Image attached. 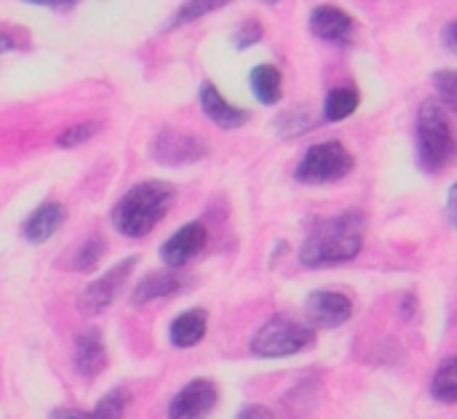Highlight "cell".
<instances>
[{
	"label": "cell",
	"mask_w": 457,
	"mask_h": 419,
	"mask_svg": "<svg viewBox=\"0 0 457 419\" xmlns=\"http://www.w3.org/2000/svg\"><path fill=\"white\" fill-rule=\"evenodd\" d=\"M19 45H27V35L21 29H0V53L11 51V48H19Z\"/></svg>",
	"instance_id": "obj_26"
},
{
	"label": "cell",
	"mask_w": 457,
	"mask_h": 419,
	"mask_svg": "<svg viewBox=\"0 0 457 419\" xmlns=\"http://www.w3.org/2000/svg\"><path fill=\"white\" fill-rule=\"evenodd\" d=\"M431 396L442 404H457V356L445 361L431 380Z\"/></svg>",
	"instance_id": "obj_19"
},
{
	"label": "cell",
	"mask_w": 457,
	"mask_h": 419,
	"mask_svg": "<svg viewBox=\"0 0 457 419\" xmlns=\"http://www.w3.org/2000/svg\"><path fill=\"white\" fill-rule=\"evenodd\" d=\"M367 217L359 209L340 211L311 227L300 246V262L305 267H332L359 257L364 246Z\"/></svg>",
	"instance_id": "obj_1"
},
{
	"label": "cell",
	"mask_w": 457,
	"mask_h": 419,
	"mask_svg": "<svg viewBox=\"0 0 457 419\" xmlns=\"http://www.w3.org/2000/svg\"><path fill=\"white\" fill-rule=\"evenodd\" d=\"M209 329V313L204 308H193L182 316H177L169 326V342L179 350L198 345L206 337Z\"/></svg>",
	"instance_id": "obj_16"
},
{
	"label": "cell",
	"mask_w": 457,
	"mask_h": 419,
	"mask_svg": "<svg viewBox=\"0 0 457 419\" xmlns=\"http://www.w3.org/2000/svg\"><path fill=\"white\" fill-rule=\"evenodd\" d=\"M434 91L442 104L457 110V70H439L434 72Z\"/></svg>",
	"instance_id": "obj_23"
},
{
	"label": "cell",
	"mask_w": 457,
	"mask_h": 419,
	"mask_svg": "<svg viewBox=\"0 0 457 419\" xmlns=\"http://www.w3.org/2000/svg\"><path fill=\"white\" fill-rule=\"evenodd\" d=\"M447 209H450V219H453V225H455L457 230V182L447 193Z\"/></svg>",
	"instance_id": "obj_30"
},
{
	"label": "cell",
	"mask_w": 457,
	"mask_h": 419,
	"mask_svg": "<svg viewBox=\"0 0 457 419\" xmlns=\"http://www.w3.org/2000/svg\"><path fill=\"white\" fill-rule=\"evenodd\" d=\"M48 419H96L88 412H78V409H54Z\"/></svg>",
	"instance_id": "obj_29"
},
{
	"label": "cell",
	"mask_w": 457,
	"mask_h": 419,
	"mask_svg": "<svg viewBox=\"0 0 457 419\" xmlns=\"http://www.w3.org/2000/svg\"><path fill=\"white\" fill-rule=\"evenodd\" d=\"M150 152H153V160L161 166H190L209 155V144L193 131L163 128L153 139Z\"/></svg>",
	"instance_id": "obj_6"
},
{
	"label": "cell",
	"mask_w": 457,
	"mask_h": 419,
	"mask_svg": "<svg viewBox=\"0 0 457 419\" xmlns=\"http://www.w3.org/2000/svg\"><path fill=\"white\" fill-rule=\"evenodd\" d=\"M64 217H67L64 206H62L59 201H48V203L37 206V209L27 217L21 233H24V238H27L29 243H43V241H48V238L62 227Z\"/></svg>",
	"instance_id": "obj_15"
},
{
	"label": "cell",
	"mask_w": 457,
	"mask_h": 419,
	"mask_svg": "<svg viewBox=\"0 0 457 419\" xmlns=\"http://www.w3.org/2000/svg\"><path fill=\"white\" fill-rule=\"evenodd\" d=\"M198 104H201L204 115L214 126H220V128H241L244 123H249V112L241 110V107H236V104H230L212 80H204L201 83V88H198Z\"/></svg>",
	"instance_id": "obj_12"
},
{
	"label": "cell",
	"mask_w": 457,
	"mask_h": 419,
	"mask_svg": "<svg viewBox=\"0 0 457 419\" xmlns=\"http://www.w3.org/2000/svg\"><path fill=\"white\" fill-rule=\"evenodd\" d=\"M236 419H276L273 417V412L268 409V407H262V404H249V407H244Z\"/></svg>",
	"instance_id": "obj_27"
},
{
	"label": "cell",
	"mask_w": 457,
	"mask_h": 419,
	"mask_svg": "<svg viewBox=\"0 0 457 419\" xmlns=\"http://www.w3.org/2000/svg\"><path fill=\"white\" fill-rule=\"evenodd\" d=\"M313 345H316V332L308 324H300L289 316H273L252 334L249 350L257 358H287Z\"/></svg>",
	"instance_id": "obj_4"
},
{
	"label": "cell",
	"mask_w": 457,
	"mask_h": 419,
	"mask_svg": "<svg viewBox=\"0 0 457 419\" xmlns=\"http://www.w3.org/2000/svg\"><path fill=\"white\" fill-rule=\"evenodd\" d=\"M262 24L257 21V19H244L236 29H233V35H230V43L238 48V51H246V48H252V45H257L260 40H262Z\"/></svg>",
	"instance_id": "obj_24"
},
{
	"label": "cell",
	"mask_w": 457,
	"mask_h": 419,
	"mask_svg": "<svg viewBox=\"0 0 457 419\" xmlns=\"http://www.w3.org/2000/svg\"><path fill=\"white\" fill-rule=\"evenodd\" d=\"M177 198L174 185L150 179L134 185L112 209V227L126 238H145L169 214Z\"/></svg>",
	"instance_id": "obj_2"
},
{
	"label": "cell",
	"mask_w": 457,
	"mask_h": 419,
	"mask_svg": "<svg viewBox=\"0 0 457 419\" xmlns=\"http://www.w3.org/2000/svg\"><path fill=\"white\" fill-rule=\"evenodd\" d=\"M252 91L260 104H276L281 99V86H284V72L276 64H257L252 70Z\"/></svg>",
	"instance_id": "obj_17"
},
{
	"label": "cell",
	"mask_w": 457,
	"mask_h": 419,
	"mask_svg": "<svg viewBox=\"0 0 457 419\" xmlns=\"http://www.w3.org/2000/svg\"><path fill=\"white\" fill-rule=\"evenodd\" d=\"M225 3L220 0H193V3H182L174 13H171V19H169V24H166V29H174V27H182V24H187V21H193V19H201V16H206V13H212V11H217V8H222Z\"/></svg>",
	"instance_id": "obj_20"
},
{
	"label": "cell",
	"mask_w": 457,
	"mask_h": 419,
	"mask_svg": "<svg viewBox=\"0 0 457 419\" xmlns=\"http://www.w3.org/2000/svg\"><path fill=\"white\" fill-rule=\"evenodd\" d=\"M102 254H104V241H102L99 235H91V238L83 241L80 249L75 251V257H72V270H78V273L94 270V267L99 265Z\"/></svg>",
	"instance_id": "obj_22"
},
{
	"label": "cell",
	"mask_w": 457,
	"mask_h": 419,
	"mask_svg": "<svg viewBox=\"0 0 457 419\" xmlns=\"http://www.w3.org/2000/svg\"><path fill=\"white\" fill-rule=\"evenodd\" d=\"M308 29L324 43H332L337 48H348L356 37L359 24L340 5H316L308 16Z\"/></svg>",
	"instance_id": "obj_8"
},
{
	"label": "cell",
	"mask_w": 457,
	"mask_h": 419,
	"mask_svg": "<svg viewBox=\"0 0 457 419\" xmlns=\"http://www.w3.org/2000/svg\"><path fill=\"white\" fill-rule=\"evenodd\" d=\"M129 401H131V396H129L126 388H112V390L94 407L91 415L96 419H120L126 415V409H129Z\"/></svg>",
	"instance_id": "obj_21"
},
{
	"label": "cell",
	"mask_w": 457,
	"mask_h": 419,
	"mask_svg": "<svg viewBox=\"0 0 457 419\" xmlns=\"http://www.w3.org/2000/svg\"><path fill=\"white\" fill-rule=\"evenodd\" d=\"M442 45L447 51H457V19L450 21V24H445V29H442Z\"/></svg>",
	"instance_id": "obj_28"
},
{
	"label": "cell",
	"mask_w": 457,
	"mask_h": 419,
	"mask_svg": "<svg viewBox=\"0 0 457 419\" xmlns=\"http://www.w3.org/2000/svg\"><path fill=\"white\" fill-rule=\"evenodd\" d=\"M353 155L340 142H319L305 150L295 168V179L300 185H329L340 182L353 171Z\"/></svg>",
	"instance_id": "obj_5"
},
{
	"label": "cell",
	"mask_w": 457,
	"mask_h": 419,
	"mask_svg": "<svg viewBox=\"0 0 457 419\" xmlns=\"http://www.w3.org/2000/svg\"><path fill=\"white\" fill-rule=\"evenodd\" d=\"M206 241H209L206 225H204V222H187V225H182V227L161 246V259H163V265L179 270V267H185L195 254L204 251Z\"/></svg>",
	"instance_id": "obj_11"
},
{
	"label": "cell",
	"mask_w": 457,
	"mask_h": 419,
	"mask_svg": "<svg viewBox=\"0 0 457 419\" xmlns=\"http://www.w3.org/2000/svg\"><path fill=\"white\" fill-rule=\"evenodd\" d=\"M134 265H137V257H126L123 262L112 265L107 273H102L94 283L86 286V292L80 294L78 305H80L86 313H102V310L118 297V292H120V286L129 281Z\"/></svg>",
	"instance_id": "obj_10"
},
{
	"label": "cell",
	"mask_w": 457,
	"mask_h": 419,
	"mask_svg": "<svg viewBox=\"0 0 457 419\" xmlns=\"http://www.w3.org/2000/svg\"><path fill=\"white\" fill-rule=\"evenodd\" d=\"M415 158L426 174L445 171L457 158V134L436 99H426L415 115Z\"/></svg>",
	"instance_id": "obj_3"
},
{
	"label": "cell",
	"mask_w": 457,
	"mask_h": 419,
	"mask_svg": "<svg viewBox=\"0 0 457 419\" xmlns=\"http://www.w3.org/2000/svg\"><path fill=\"white\" fill-rule=\"evenodd\" d=\"M359 110V91L351 86H337L327 94L324 99V118L329 123L345 120L348 115H353Z\"/></svg>",
	"instance_id": "obj_18"
},
{
	"label": "cell",
	"mask_w": 457,
	"mask_h": 419,
	"mask_svg": "<svg viewBox=\"0 0 457 419\" xmlns=\"http://www.w3.org/2000/svg\"><path fill=\"white\" fill-rule=\"evenodd\" d=\"M303 313H305V324L313 332L337 329L353 318V302L343 292H313V294H308Z\"/></svg>",
	"instance_id": "obj_7"
},
{
	"label": "cell",
	"mask_w": 457,
	"mask_h": 419,
	"mask_svg": "<svg viewBox=\"0 0 457 419\" xmlns=\"http://www.w3.org/2000/svg\"><path fill=\"white\" fill-rule=\"evenodd\" d=\"M29 3H32V5H48V8H62V11H64V8H72V5H75L72 0H67V3H54V0H29Z\"/></svg>",
	"instance_id": "obj_31"
},
{
	"label": "cell",
	"mask_w": 457,
	"mask_h": 419,
	"mask_svg": "<svg viewBox=\"0 0 457 419\" xmlns=\"http://www.w3.org/2000/svg\"><path fill=\"white\" fill-rule=\"evenodd\" d=\"M187 275H182L179 270L169 267V270H155V273H147L137 286H134V294H131V302L134 305H145V302H153V300H163V297H171L177 292H182L187 286Z\"/></svg>",
	"instance_id": "obj_13"
},
{
	"label": "cell",
	"mask_w": 457,
	"mask_h": 419,
	"mask_svg": "<svg viewBox=\"0 0 457 419\" xmlns=\"http://www.w3.org/2000/svg\"><path fill=\"white\" fill-rule=\"evenodd\" d=\"M220 401V390L212 380L187 382L169 404V419H206Z\"/></svg>",
	"instance_id": "obj_9"
},
{
	"label": "cell",
	"mask_w": 457,
	"mask_h": 419,
	"mask_svg": "<svg viewBox=\"0 0 457 419\" xmlns=\"http://www.w3.org/2000/svg\"><path fill=\"white\" fill-rule=\"evenodd\" d=\"M72 364H75L78 374H83V377H96L107 366L104 340H102V334L96 329H86L83 334H78Z\"/></svg>",
	"instance_id": "obj_14"
},
{
	"label": "cell",
	"mask_w": 457,
	"mask_h": 419,
	"mask_svg": "<svg viewBox=\"0 0 457 419\" xmlns=\"http://www.w3.org/2000/svg\"><path fill=\"white\" fill-rule=\"evenodd\" d=\"M99 128H102L99 120H83V123L70 126L67 131H62L59 139H56V144H59V147H75V144H80V142H88Z\"/></svg>",
	"instance_id": "obj_25"
}]
</instances>
